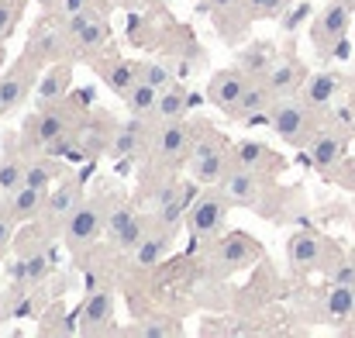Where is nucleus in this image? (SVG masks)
<instances>
[{"label":"nucleus","mask_w":355,"mask_h":338,"mask_svg":"<svg viewBox=\"0 0 355 338\" xmlns=\"http://www.w3.org/2000/svg\"><path fill=\"white\" fill-rule=\"evenodd\" d=\"M10 238H14V218L7 214V208H0V255L10 245Z\"/></svg>","instance_id":"obj_40"},{"label":"nucleus","mask_w":355,"mask_h":338,"mask_svg":"<svg viewBox=\"0 0 355 338\" xmlns=\"http://www.w3.org/2000/svg\"><path fill=\"white\" fill-rule=\"evenodd\" d=\"M104 225H107L104 201L94 197V201H83V204L73 211V218L62 228V238H66V245L73 248V255H80L83 248H90V245L104 235Z\"/></svg>","instance_id":"obj_9"},{"label":"nucleus","mask_w":355,"mask_h":338,"mask_svg":"<svg viewBox=\"0 0 355 338\" xmlns=\"http://www.w3.org/2000/svg\"><path fill=\"white\" fill-rule=\"evenodd\" d=\"M218 190L232 201V208H252V211H262L269 208V176L266 173H255V169H245V166H228V173L221 176Z\"/></svg>","instance_id":"obj_4"},{"label":"nucleus","mask_w":355,"mask_h":338,"mask_svg":"<svg viewBox=\"0 0 355 338\" xmlns=\"http://www.w3.org/2000/svg\"><path fill=\"white\" fill-rule=\"evenodd\" d=\"M338 3H345V7H352L355 10V0H338Z\"/></svg>","instance_id":"obj_43"},{"label":"nucleus","mask_w":355,"mask_h":338,"mask_svg":"<svg viewBox=\"0 0 355 338\" xmlns=\"http://www.w3.org/2000/svg\"><path fill=\"white\" fill-rule=\"evenodd\" d=\"M187 208H190V187L180 183V180H162L155 190H152V204H148V221L166 231H176L187 218Z\"/></svg>","instance_id":"obj_8"},{"label":"nucleus","mask_w":355,"mask_h":338,"mask_svg":"<svg viewBox=\"0 0 355 338\" xmlns=\"http://www.w3.org/2000/svg\"><path fill=\"white\" fill-rule=\"evenodd\" d=\"M349 24H352V7L331 0L328 7H321V14L311 21V38L318 45L321 56H345V35H349Z\"/></svg>","instance_id":"obj_7"},{"label":"nucleus","mask_w":355,"mask_h":338,"mask_svg":"<svg viewBox=\"0 0 355 338\" xmlns=\"http://www.w3.org/2000/svg\"><path fill=\"white\" fill-rule=\"evenodd\" d=\"M245 83H248L245 69H221V73H214L211 83H207V101H211L218 111L232 114V108L238 104V97H241V90H245Z\"/></svg>","instance_id":"obj_17"},{"label":"nucleus","mask_w":355,"mask_h":338,"mask_svg":"<svg viewBox=\"0 0 355 338\" xmlns=\"http://www.w3.org/2000/svg\"><path fill=\"white\" fill-rule=\"evenodd\" d=\"M232 162L235 166H245V169H255V173H272L276 169V155L262 145V142H241L232 149Z\"/></svg>","instance_id":"obj_28"},{"label":"nucleus","mask_w":355,"mask_h":338,"mask_svg":"<svg viewBox=\"0 0 355 338\" xmlns=\"http://www.w3.org/2000/svg\"><path fill=\"white\" fill-rule=\"evenodd\" d=\"M159 94L162 90H155L152 83H145V80H138L128 94H124V108L131 117H155V104H159Z\"/></svg>","instance_id":"obj_29"},{"label":"nucleus","mask_w":355,"mask_h":338,"mask_svg":"<svg viewBox=\"0 0 355 338\" xmlns=\"http://www.w3.org/2000/svg\"><path fill=\"white\" fill-rule=\"evenodd\" d=\"M245 7H248L252 21H259V17H283L290 0H245Z\"/></svg>","instance_id":"obj_37"},{"label":"nucleus","mask_w":355,"mask_h":338,"mask_svg":"<svg viewBox=\"0 0 355 338\" xmlns=\"http://www.w3.org/2000/svg\"><path fill=\"white\" fill-rule=\"evenodd\" d=\"M66 42H69L66 24L42 21V24L35 28V35H31V42H28V52H24V56H31L38 66H42V62H55V59L66 52Z\"/></svg>","instance_id":"obj_16"},{"label":"nucleus","mask_w":355,"mask_h":338,"mask_svg":"<svg viewBox=\"0 0 355 338\" xmlns=\"http://www.w3.org/2000/svg\"><path fill=\"white\" fill-rule=\"evenodd\" d=\"M269 128L293 149H304L314 138V108L304 97H279L269 108Z\"/></svg>","instance_id":"obj_2"},{"label":"nucleus","mask_w":355,"mask_h":338,"mask_svg":"<svg viewBox=\"0 0 355 338\" xmlns=\"http://www.w3.org/2000/svg\"><path fill=\"white\" fill-rule=\"evenodd\" d=\"M135 69H138V80H145V83H152L155 90H166V87H173L176 80V73L169 69V66H159V62H135Z\"/></svg>","instance_id":"obj_35"},{"label":"nucleus","mask_w":355,"mask_h":338,"mask_svg":"<svg viewBox=\"0 0 355 338\" xmlns=\"http://www.w3.org/2000/svg\"><path fill=\"white\" fill-rule=\"evenodd\" d=\"M3 114H7V108H3V101H0V117H3Z\"/></svg>","instance_id":"obj_44"},{"label":"nucleus","mask_w":355,"mask_h":338,"mask_svg":"<svg viewBox=\"0 0 355 338\" xmlns=\"http://www.w3.org/2000/svg\"><path fill=\"white\" fill-rule=\"evenodd\" d=\"M104 231H107V238L118 252H131L141 242V235L148 231V218H138L131 208H114V211H107Z\"/></svg>","instance_id":"obj_15"},{"label":"nucleus","mask_w":355,"mask_h":338,"mask_svg":"<svg viewBox=\"0 0 355 338\" xmlns=\"http://www.w3.org/2000/svg\"><path fill=\"white\" fill-rule=\"evenodd\" d=\"M286 255H290V262L297 269H318L321 259H324V242L318 235H311V231H297L290 238V245H286Z\"/></svg>","instance_id":"obj_26"},{"label":"nucleus","mask_w":355,"mask_h":338,"mask_svg":"<svg viewBox=\"0 0 355 338\" xmlns=\"http://www.w3.org/2000/svg\"><path fill=\"white\" fill-rule=\"evenodd\" d=\"M183 328H180V321H173V318H152L148 325H138V328H131V335H148V338H162V335H180Z\"/></svg>","instance_id":"obj_38"},{"label":"nucleus","mask_w":355,"mask_h":338,"mask_svg":"<svg viewBox=\"0 0 355 338\" xmlns=\"http://www.w3.org/2000/svg\"><path fill=\"white\" fill-rule=\"evenodd\" d=\"M345 155V138H338L335 131H321L307 142V159L318 166V169H335Z\"/></svg>","instance_id":"obj_25"},{"label":"nucleus","mask_w":355,"mask_h":338,"mask_svg":"<svg viewBox=\"0 0 355 338\" xmlns=\"http://www.w3.org/2000/svg\"><path fill=\"white\" fill-rule=\"evenodd\" d=\"M35 76H38V62H35L31 56H21V59L0 76V101H3L7 114L14 111L21 101H28V94H31V87H35Z\"/></svg>","instance_id":"obj_13"},{"label":"nucleus","mask_w":355,"mask_h":338,"mask_svg":"<svg viewBox=\"0 0 355 338\" xmlns=\"http://www.w3.org/2000/svg\"><path fill=\"white\" fill-rule=\"evenodd\" d=\"M80 204H83V187H80L76 176L62 180L59 187H49V197H45V208H42V225H45V231H52V235L62 231Z\"/></svg>","instance_id":"obj_11"},{"label":"nucleus","mask_w":355,"mask_h":338,"mask_svg":"<svg viewBox=\"0 0 355 338\" xmlns=\"http://www.w3.org/2000/svg\"><path fill=\"white\" fill-rule=\"evenodd\" d=\"M173 235H176V231H166V228H159V225H152V221H148V231H145V235H141V242L131 248L135 266H141V269L155 266V262L173 248Z\"/></svg>","instance_id":"obj_20"},{"label":"nucleus","mask_w":355,"mask_h":338,"mask_svg":"<svg viewBox=\"0 0 355 338\" xmlns=\"http://www.w3.org/2000/svg\"><path fill=\"white\" fill-rule=\"evenodd\" d=\"M104 83L114 90V94H128L135 83H138V69H135V62H128V59H114V62H107L104 66Z\"/></svg>","instance_id":"obj_32"},{"label":"nucleus","mask_w":355,"mask_h":338,"mask_svg":"<svg viewBox=\"0 0 355 338\" xmlns=\"http://www.w3.org/2000/svg\"><path fill=\"white\" fill-rule=\"evenodd\" d=\"M24 169H28V159H21L17 152H10L0 162V194H14L17 187H24Z\"/></svg>","instance_id":"obj_34"},{"label":"nucleus","mask_w":355,"mask_h":338,"mask_svg":"<svg viewBox=\"0 0 355 338\" xmlns=\"http://www.w3.org/2000/svg\"><path fill=\"white\" fill-rule=\"evenodd\" d=\"M304 17H311V7H307V3H300L297 10H290V14L283 17V28H286V31H293V28L304 21Z\"/></svg>","instance_id":"obj_41"},{"label":"nucleus","mask_w":355,"mask_h":338,"mask_svg":"<svg viewBox=\"0 0 355 338\" xmlns=\"http://www.w3.org/2000/svg\"><path fill=\"white\" fill-rule=\"evenodd\" d=\"M21 17V0H0V42L10 38V31L17 28Z\"/></svg>","instance_id":"obj_39"},{"label":"nucleus","mask_w":355,"mask_h":338,"mask_svg":"<svg viewBox=\"0 0 355 338\" xmlns=\"http://www.w3.org/2000/svg\"><path fill=\"white\" fill-rule=\"evenodd\" d=\"M73 124H76V114L69 111L62 101L38 108V111L24 121V138H21V142H24V152H28V149H45V145L55 142L59 135L73 131Z\"/></svg>","instance_id":"obj_6"},{"label":"nucleus","mask_w":355,"mask_h":338,"mask_svg":"<svg viewBox=\"0 0 355 338\" xmlns=\"http://www.w3.org/2000/svg\"><path fill=\"white\" fill-rule=\"evenodd\" d=\"M232 166V149L228 142L211 131V124H200V131H193V145L187 155V173L200 183V187H218L221 176Z\"/></svg>","instance_id":"obj_1"},{"label":"nucleus","mask_w":355,"mask_h":338,"mask_svg":"<svg viewBox=\"0 0 355 338\" xmlns=\"http://www.w3.org/2000/svg\"><path fill=\"white\" fill-rule=\"evenodd\" d=\"M80 332L83 335L114 332V294L111 290H90V297L80 307Z\"/></svg>","instance_id":"obj_14"},{"label":"nucleus","mask_w":355,"mask_h":338,"mask_svg":"<svg viewBox=\"0 0 355 338\" xmlns=\"http://www.w3.org/2000/svg\"><path fill=\"white\" fill-rule=\"evenodd\" d=\"M145 149V117H131L114 128L111 135V155L114 159H135Z\"/></svg>","instance_id":"obj_22"},{"label":"nucleus","mask_w":355,"mask_h":338,"mask_svg":"<svg viewBox=\"0 0 355 338\" xmlns=\"http://www.w3.org/2000/svg\"><path fill=\"white\" fill-rule=\"evenodd\" d=\"M207 3H211L214 21H218V28H221L225 35H235L232 21H248V7H245V0H207Z\"/></svg>","instance_id":"obj_33"},{"label":"nucleus","mask_w":355,"mask_h":338,"mask_svg":"<svg viewBox=\"0 0 355 338\" xmlns=\"http://www.w3.org/2000/svg\"><path fill=\"white\" fill-rule=\"evenodd\" d=\"M45 197H49V187H17L14 194H7V214L14 218V225H28L35 218H42V208H45Z\"/></svg>","instance_id":"obj_18"},{"label":"nucleus","mask_w":355,"mask_h":338,"mask_svg":"<svg viewBox=\"0 0 355 338\" xmlns=\"http://www.w3.org/2000/svg\"><path fill=\"white\" fill-rule=\"evenodd\" d=\"M324 314L335 318V321H345L355 314V287L349 283H335L324 297Z\"/></svg>","instance_id":"obj_31"},{"label":"nucleus","mask_w":355,"mask_h":338,"mask_svg":"<svg viewBox=\"0 0 355 338\" xmlns=\"http://www.w3.org/2000/svg\"><path fill=\"white\" fill-rule=\"evenodd\" d=\"M69 83H73V73H69V66H66V62L49 66V69L42 73V80L35 83V101H38V108L62 101V97H66V90H69Z\"/></svg>","instance_id":"obj_23"},{"label":"nucleus","mask_w":355,"mask_h":338,"mask_svg":"<svg viewBox=\"0 0 355 338\" xmlns=\"http://www.w3.org/2000/svg\"><path fill=\"white\" fill-rule=\"evenodd\" d=\"M338 87H342V80H338L335 73H314V76H307V80H304L300 97H304L314 111H324V108H331V104H335Z\"/></svg>","instance_id":"obj_24"},{"label":"nucleus","mask_w":355,"mask_h":338,"mask_svg":"<svg viewBox=\"0 0 355 338\" xmlns=\"http://www.w3.org/2000/svg\"><path fill=\"white\" fill-rule=\"evenodd\" d=\"M272 101H276V97H272V90H269L266 76L248 80V83H245V90H241V97H238V104L232 108V114H228V117H241V121H248V117L269 114Z\"/></svg>","instance_id":"obj_21"},{"label":"nucleus","mask_w":355,"mask_h":338,"mask_svg":"<svg viewBox=\"0 0 355 338\" xmlns=\"http://www.w3.org/2000/svg\"><path fill=\"white\" fill-rule=\"evenodd\" d=\"M66 35H69V45H76L80 52H101L111 38L107 21L90 7H80L66 17Z\"/></svg>","instance_id":"obj_12"},{"label":"nucleus","mask_w":355,"mask_h":338,"mask_svg":"<svg viewBox=\"0 0 355 338\" xmlns=\"http://www.w3.org/2000/svg\"><path fill=\"white\" fill-rule=\"evenodd\" d=\"M255 259H259V245L245 231L214 235V245L207 252V266H214V273H235V269L252 266Z\"/></svg>","instance_id":"obj_10"},{"label":"nucleus","mask_w":355,"mask_h":338,"mask_svg":"<svg viewBox=\"0 0 355 338\" xmlns=\"http://www.w3.org/2000/svg\"><path fill=\"white\" fill-rule=\"evenodd\" d=\"M262 76H266V83H269V90H272L276 101H279V97H297L300 87H304V80H307L304 66L293 62V59H279V62H272Z\"/></svg>","instance_id":"obj_19"},{"label":"nucleus","mask_w":355,"mask_h":338,"mask_svg":"<svg viewBox=\"0 0 355 338\" xmlns=\"http://www.w3.org/2000/svg\"><path fill=\"white\" fill-rule=\"evenodd\" d=\"M335 283H349V287H355V266H342V269L335 273Z\"/></svg>","instance_id":"obj_42"},{"label":"nucleus","mask_w":355,"mask_h":338,"mask_svg":"<svg viewBox=\"0 0 355 338\" xmlns=\"http://www.w3.org/2000/svg\"><path fill=\"white\" fill-rule=\"evenodd\" d=\"M190 145H193V128L183 117L162 121L152 135V162L159 169H180V166H187Z\"/></svg>","instance_id":"obj_5"},{"label":"nucleus","mask_w":355,"mask_h":338,"mask_svg":"<svg viewBox=\"0 0 355 338\" xmlns=\"http://www.w3.org/2000/svg\"><path fill=\"white\" fill-rule=\"evenodd\" d=\"M228 211H232V201H228L218 187H207L200 197H193V201H190L183 225H187V231H190L197 242H211L214 235H221V231H225Z\"/></svg>","instance_id":"obj_3"},{"label":"nucleus","mask_w":355,"mask_h":338,"mask_svg":"<svg viewBox=\"0 0 355 338\" xmlns=\"http://www.w3.org/2000/svg\"><path fill=\"white\" fill-rule=\"evenodd\" d=\"M190 111V94L183 90V87H166L162 94H159V104H155V117L159 121H176V117H187Z\"/></svg>","instance_id":"obj_30"},{"label":"nucleus","mask_w":355,"mask_h":338,"mask_svg":"<svg viewBox=\"0 0 355 338\" xmlns=\"http://www.w3.org/2000/svg\"><path fill=\"white\" fill-rule=\"evenodd\" d=\"M49 273H52V266H49L45 252H28V255H21L17 262L7 266V276L21 287H38Z\"/></svg>","instance_id":"obj_27"},{"label":"nucleus","mask_w":355,"mask_h":338,"mask_svg":"<svg viewBox=\"0 0 355 338\" xmlns=\"http://www.w3.org/2000/svg\"><path fill=\"white\" fill-rule=\"evenodd\" d=\"M52 180H55V166L52 162H45V159H31L28 162L24 183H31V187H52Z\"/></svg>","instance_id":"obj_36"}]
</instances>
